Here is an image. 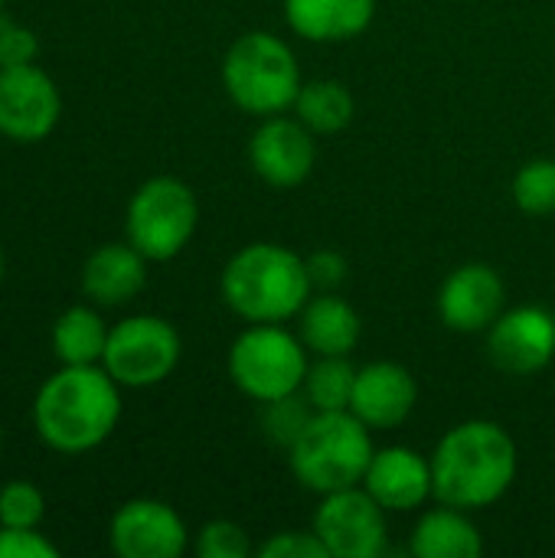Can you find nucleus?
<instances>
[{
	"label": "nucleus",
	"instance_id": "30",
	"mask_svg": "<svg viewBox=\"0 0 555 558\" xmlns=\"http://www.w3.org/2000/svg\"><path fill=\"white\" fill-rule=\"evenodd\" d=\"M262 558H330L317 533H278L262 549Z\"/></svg>",
	"mask_w": 555,
	"mask_h": 558
},
{
	"label": "nucleus",
	"instance_id": "22",
	"mask_svg": "<svg viewBox=\"0 0 555 558\" xmlns=\"http://www.w3.org/2000/svg\"><path fill=\"white\" fill-rule=\"evenodd\" d=\"M294 111L314 134H337L353 121V95L337 78H317L301 85Z\"/></svg>",
	"mask_w": 555,
	"mask_h": 558
},
{
	"label": "nucleus",
	"instance_id": "7",
	"mask_svg": "<svg viewBox=\"0 0 555 558\" xmlns=\"http://www.w3.org/2000/svg\"><path fill=\"white\" fill-rule=\"evenodd\" d=\"M200 222L193 190L173 177L147 180L128 203V242L147 262H167L180 255Z\"/></svg>",
	"mask_w": 555,
	"mask_h": 558
},
{
	"label": "nucleus",
	"instance_id": "6",
	"mask_svg": "<svg viewBox=\"0 0 555 558\" xmlns=\"http://www.w3.org/2000/svg\"><path fill=\"white\" fill-rule=\"evenodd\" d=\"M304 343L275 324L249 327L229 350L232 383L255 402H275L301 392L307 376Z\"/></svg>",
	"mask_w": 555,
	"mask_h": 558
},
{
	"label": "nucleus",
	"instance_id": "24",
	"mask_svg": "<svg viewBox=\"0 0 555 558\" xmlns=\"http://www.w3.org/2000/svg\"><path fill=\"white\" fill-rule=\"evenodd\" d=\"M514 203L530 216L555 213V160H530L514 177Z\"/></svg>",
	"mask_w": 555,
	"mask_h": 558
},
{
	"label": "nucleus",
	"instance_id": "27",
	"mask_svg": "<svg viewBox=\"0 0 555 558\" xmlns=\"http://www.w3.org/2000/svg\"><path fill=\"white\" fill-rule=\"evenodd\" d=\"M196 556L200 558H249L252 543L249 533L239 523L229 520H213L200 530L196 539Z\"/></svg>",
	"mask_w": 555,
	"mask_h": 558
},
{
	"label": "nucleus",
	"instance_id": "14",
	"mask_svg": "<svg viewBox=\"0 0 555 558\" xmlns=\"http://www.w3.org/2000/svg\"><path fill=\"white\" fill-rule=\"evenodd\" d=\"M252 170L272 186H298L311 177L317 147L314 131L304 121L291 118H265V124L252 134L249 144Z\"/></svg>",
	"mask_w": 555,
	"mask_h": 558
},
{
	"label": "nucleus",
	"instance_id": "16",
	"mask_svg": "<svg viewBox=\"0 0 555 558\" xmlns=\"http://www.w3.org/2000/svg\"><path fill=\"white\" fill-rule=\"evenodd\" d=\"M363 487L376 497V504L389 513H409L435 497L432 461L415 454L412 448H386L376 451Z\"/></svg>",
	"mask_w": 555,
	"mask_h": 558
},
{
	"label": "nucleus",
	"instance_id": "9",
	"mask_svg": "<svg viewBox=\"0 0 555 558\" xmlns=\"http://www.w3.org/2000/svg\"><path fill=\"white\" fill-rule=\"evenodd\" d=\"M314 533L330 558H379L389 546L386 510L363 487L327 494L314 517Z\"/></svg>",
	"mask_w": 555,
	"mask_h": 558
},
{
	"label": "nucleus",
	"instance_id": "23",
	"mask_svg": "<svg viewBox=\"0 0 555 558\" xmlns=\"http://www.w3.org/2000/svg\"><path fill=\"white\" fill-rule=\"evenodd\" d=\"M353 383L357 369L347 363V356H317V363L307 366L301 392L314 412H350Z\"/></svg>",
	"mask_w": 555,
	"mask_h": 558
},
{
	"label": "nucleus",
	"instance_id": "20",
	"mask_svg": "<svg viewBox=\"0 0 555 558\" xmlns=\"http://www.w3.org/2000/svg\"><path fill=\"white\" fill-rule=\"evenodd\" d=\"M409 553L415 558H481L484 539L464 510L442 504L415 523Z\"/></svg>",
	"mask_w": 555,
	"mask_h": 558
},
{
	"label": "nucleus",
	"instance_id": "21",
	"mask_svg": "<svg viewBox=\"0 0 555 558\" xmlns=\"http://www.w3.org/2000/svg\"><path fill=\"white\" fill-rule=\"evenodd\" d=\"M108 347V327L92 307H69L52 327V350L62 366H98Z\"/></svg>",
	"mask_w": 555,
	"mask_h": 558
},
{
	"label": "nucleus",
	"instance_id": "1",
	"mask_svg": "<svg viewBox=\"0 0 555 558\" xmlns=\"http://www.w3.org/2000/svg\"><path fill=\"white\" fill-rule=\"evenodd\" d=\"M517 477V445L497 422L451 428L432 454L435 500L464 513L497 504Z\"/></svg>",
	"mask_w": 555,
	"mask_h": 558
},
{
	"label": "nucleus",
	"instance_id": "32",
	"mask_svg": "<svg viewBox=\"0 0 555 558\" xmlns=\"http://www.w3.org/2000/svg\"><path fill=\"white\" fill-rule=\"evenodd\" d=\"M3 268H7V258H3V245H0V281H3Z\"/></svg>",
	"mask_w": 555,
	"mask_h": 558
},
{
	"label": "nucleus",
	"instance_id": "28",
	"mask_svg": "<svg viewBox=\"0 0 555 558\" xmlns=\"http://www.w3.org/2000/svg\"><path fill=\"white\" fill-rule=\"evenodd\" d=\"M39 52L36 33L23 23L0 20V69L7 65H29Z\"/></svg>",
	"mask_w": 555,
	"mask_h": 558
},
{
	"label": "nucleus",
	"instance_id": "13",
	"mask_svg": "<svg viewBox=\"0 0 555 558\" xmlns=\"http://www.w3.org/2000/svg\"><path fill=\"white\" fill-rule=\"evenodd\" d=\"M507 288L491 265L471 262L448 275L438 291V317L448 330L458 333H481L491 330L494 320L504 314Z\"/></svg>",
	"mask_w": 555,
	"mask_h": 558
},
{
	"label": "nucleus",
	"instance_id": "10",
	"mask_svg": "<svg viewBox=\"0 0 555 558\" xmlns=\"http://www.w3.org/2000/svg\"><path fill=\"white\" fill-rule=\"evenodd\" d=\"M62 114L56 82L39 65L0 69V134L16 144H36L52 134Z\"/></svg>",
	"mask_w": 555,
	"mask_h": 558
},
{
	"label": "nucleus",
	"instance_id": "8",
	"mask_svg": "<svg viewBox=\"0 0 555 558\" xmlns=\"http://www.w3.org/2000/svg\"><path fill=\"white\" fill-rule=\"evenodd\" d=\"M180 363V333L154 314H137L108 330L101 366L118 386L147 389L164 383Z\"/></svg>",
	"mask_w": 555,
	"mask_h": 558
},
{
	"label": "nucleus",
	"instance_id": "18",
	"mask_svg": "<svg viewBox=\"0 0 555 558\" xmlns=\"http://www.w3.org/2000/svg\"><path fill=\"white\" fill-rule=\"evenodd\" d=\"M376 13V0H285L291 29L311 43H343L360 36Z\"/></svg>",
	"mask_w": 555,
	"mask_h": 558
},
{
	"label": "nucleus",
	"instance_id": "33",
	"mask_svg": "<svg viewBox=\"0 0 555 558\" xmlns=\"http://www.w3.org/2000/svg\"><path fill=\"white\" fill-rule=\"evenodd\" d=\"M3 3H7V0H0V10H3Z\"/></svg>",
	"mask_w": 555,
	"mask_h": 558
},
{
	"label": "nucleus",
	"instance_id": "15",
	"mask_svg": "<svg viewBox=\"0 0 555 558\" xmlns=\"http://www.w3.org/2000/svg\"><path fill=\"white\" fill-rule=\"evenodd\" d=\"M419 399V386L412 379V373L399 363H370L363 369H357V383H353V399H350V412L376 432H389L396 425H402Z\"/></svg>",
	"mask_w": 555,
	"mask_h": 558
},
{
	"label": "nucleus",
	"instance_id": "5",
	"mask_svg": "<svg viewBox=\"0 0 555 558\" xmlns=\"http://www.w3.org/2000/svg\"><path fill=\"white\" fill-rule=\"evenodd\" d=\"M222 85L242 111L272 118L294 108L301 69L285 39L255 29L229 46L222 59Z\"/></svg>",
	"mask_w": 555,
	"mask_h": 558
},
{
	"label": "nucleus",
	"instance_id": "4",
	"mask_svg": "<svg viewBox=\"0 0 555 558\" xmlns=\"http://www.w3.org/2000/svg\"><path fill=\"white\" fill-rule=\"evenodd\" d=\"M288 451L294 477L321 497L360 487L376 454L370 428L353 412H314Z\"/></svg>",
	"mask_w": 555,
	"mask_h": 558
},
{
	"label": "nucleus",
	"instance_id": "12",
	"mask_svg": "<svg viewBox=\"0 0 555 558\" xmlns=\"http://www.w3.org/2000/svg\"><path fill=\"white\" fill-rule=\"evenodd\" d=\"M111 553L121 558H180L186 526L173 507L160 500H128L108 526Z\"/></svg>",
	"mask_w": 555,
	"mask_h": 558
},
{
	"label": "nucleus",
	"instance_id": "17",
	"mask_svg": "<svg viewBox=\"0 0 555 558\" xmlns=\"http://www.w3.org/2000/svg\"><path fill=\"white\" fill-rule=\"evenodd\" d=\"M147 284V258L128 242L101 245L82 268V291L101 307H118L137 298Z\"/></svg>",
	"mask_w": 555,
	"mask_h": 558
},
{
	"label": "nucleus",
	"instance_id": "3",
	"mask_svg": "<svg viewBox=\"0 0 555 558\" xmlns=\"http://www.w3.org/2000/svg\"><path fill=\"white\" fill-rule=\"evenodd\" d=\"M307 262L285 245L255 242L222 268V298L249 324H281L311 301Z\"/></svg>",
	"mask_w": 555,
	"mask_h": 558
},
{
	"label": "nucleus",
	"instance_id": "19",
	"mask_svg": "<svg viewBox=\"0 0 555 558\" xmlns=\"http://www.w3.org/2000/svg\"><path fill=\"white\" fill-rule=\"evenodd\" d=\"M363 333L360 314L337 294L311 298L301 311V343L317 356H347Z\"/></svg>",
	"mask_w": 555,
	"mask_h": 558
},
{
	"label": "nucleus",
	"instance_id": "11",
	"mask_svg": "<svg viewBox=\"0 0 555 558\" xmlns=\"http://www.w3.org/2000/svg\"><path fill=\"white\" fill-rule=\"evenodd\" d=\"M487 356L510 376H533L555 356V317L543 307L500 314L487 330Z\"/></svg>",
	"mask_w": 555,
	"mask_h": 558
},
{
	"label": "nucleus",
	"instance_id": "2",
	"mask_svg": "<svg viewBox=\"0 0 555 558\" xmlns=\"http://www.w3.org/2000/svg\"><path fill=\"white\" fill-rule=\"evenodd\" d=\"M121 418L118 383L101 366H62L43 383L33 402L36 435L59 454L98 448Z\"/></svg>",
	"mask_w": 555,
	"mask_h": 558
},
{
	"label": "nucleus",
	"instance_id": "31",
	"mask_svg": "<svg viewBox=\"0 0 555 558\" xmlns=\"http://www.w3.org/2000/svg\"><path fill=\"white\" fill-rule=\"evenodd\" d=\"M304 262H307L311 284L321 288V291H334V288L343 284V278H347V262H343V255L334 252V248H321V252H314V255L304 258Z\"/></svg>",
	"mask_w": 555,
	"mask_h": 558
},
{
	"label": "nucleus",
	"instance_id": "29",
	"mask_svg": "<svg viewBox=\"0 0 555 558\" xmlns=\"http://www.w3.org/2000/svg\"><path fill=\"white\" fill-rule=\"evenodd\" d=\"M0 558H59V549L36 530L0 526Z\"/></svg>",
	"mask_w": 555,
	"mask_h": 558
},
{
	"label": "nucleus",
	"instance_id": "25",
	"mask_svg": "<svg viewBox=\"0 0 555 558\" xmlns=\"http://www.w3.org/2000/svg\"><path fill=\"white\" fill-rule=\"evenodd\" d=\"M46 517V497L29 481H13L0 490V526L36 530Z\"/></svg>",
	"mask_w": 555,
	"mask_h": 558
},
{
	"label": "nucleus",
	"instance_id": "26",
	"mask_svg": "<svg viewBox=\"0 0 555 558\" xmlns=\"http://www.w3.org/2000/svg\"><path fill=\"white\" fill-rule=\"evenodd\" d=\"M311 418H314V405L298 392L275 399V402H265V432L285 448H291L298 441V435L307 428Z\"/></svg>",
	"mask_w": 555,
	"mask_h": 558
},
{
	"label": "nucleus",
	"instance_id": "34",
	"mask_svg": "<svg viewBox=\"0 0 555 558\" xmlns=\"http://www.w3.org/2000/svg\"><path fill=\"white\" fill-rule=\"evenodd\" d=\"M0 445H3V432H0Z\"/></svg>",
	"mask_w": 555,
	"mask_h": 558
}]
</instances>
